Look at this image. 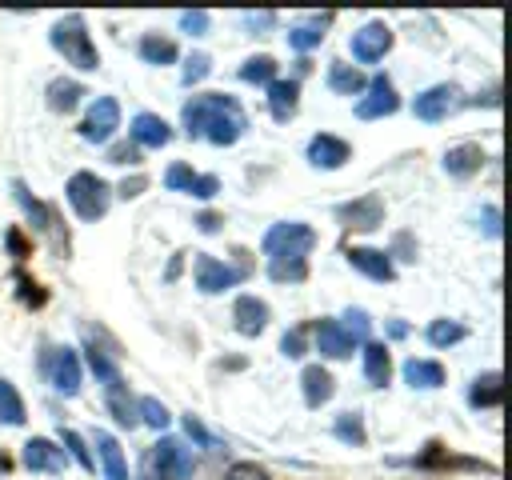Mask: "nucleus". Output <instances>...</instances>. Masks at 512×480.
I'll list each match as a JSON object with an SVG mask.
<instances>
[{
  "label": "nucleus",
  "mask_w": 512,
  "mask_h": 480,
  "mask_svg": "<svg viewBox=\"0 0 512 480\" xmlns=\"http://www.w3.org/2000/svg\"><path fill=\"white\" fill-rule=\"evenodd\" d=\"M180 120H184L188 136L212 140V144H220V148L236 144V140L244 136V128H248V116H244V108H240L232 96H224V92L192 96V100L184 104Z\"/></svg>",
  "instance_id": "obj_1"
},
{
  "label": "nucleus",
  "mask_w": 512,
  "mask_h": 480,
  "mask_svg": "<svg viewBox=\"0 0 512 480\" xmlns=\"http://www.w3.org/2000/svg\"><path fill=\"white\" fill-rule=\"evenodd\" d=\"M52 48H56L68 64H76V68H84V72H92V68L100 64V52H96V44H92V36H88V28H84L80 16H64V20L52 28Z\"/></svg>",
  "instance_id": "obj_2"
},
{
  "label": "nucleus",
  "mask_w": 512,
  "mask_h": 480,
  "mask_svg": "<svg viewBox=\"0 0 512 480\" xmlns=\"http://www.w3.org/2000/svg\"><path fill=\"white\" fill-rule=\"evenodd\" d=\"M64 196H68V204L80 220H100L108 212V184L96 172H76L64 184Z\"/></svg>",
  "instance_id": "obj_3"
},
{
  "label": "nucleus",
  "mask_w": 512,
  "mask_h": 480,
  "mask_svg": "<svg viewBox=\"0 0 512 480\" xmlns=\"http://www.w3.org/2000/svg\"><path fill=\"white\" fill-rule=\"evenodd\" d=\"M312 244H316V232H312L308 224H300V220L272 224V228L264 232V240H260V248L268 252V260H272V256H308Z\"/></svg>",
  "instance_id": "obj_4"
},
{
  "label": "nucleus",
  "mask_w": 512,
  "mask_h": 480,
  "mask_svg": "<svg viewBox=\"0 0 512 480\" xmlns=\"http://www.w3.org/2000/svg\"><path fill=\"white\" fill-rule=\"evenodd\" d=\"M48 384L64 396H76L80 392V360L72 348H44V360H40Z\"/></svg>",
  "instance_id": "obj_5"
},
{
  "label": "nucleus",
  "mask_w": 512,
  "mask_h": 480,
  "mask_svg": "<svg viewBox=\"0 0 512 480\" xmlns=\"http://www.w3.org/2000/svg\"><path fill=\"white\" fill-rule=\"evenodd\" d=\"M148 464L160 472V480H188V476H192V452H188L180 440H172V436H164V440L152 448Z\"/></svg>",
  "instance_id": "obj_6"
},
{
  "label": "nucleus",
  "mask_w": 512,
  "mask_h": 480,
  "mask_svg": "<svg viewBox=\"0 0 512 480\" xmlns=\"http://www.w3.org/2000/svg\"><path fill=\"white\" fill-rule=\"evenodd\" d=\"M116 128H120V104H116L112 96H100V100L88 108V116H84V124H80V136L92 140V144H104Z\"/></svg>",
  "instance_id": "obj_7"
},
{
  "label": "nucleus",
  "mask_w": 512,
  "mask_h": 480,
  "mask_svg": "<svg viewBox=\"0 0 512 480\" xmlns=\"http://www.w3.org/2000/svg\"><path fill=\"white\" fill-rule=\"evenodd\" d=\"M396 108H400V96H396L392 80L388 76H372L368 80V96L356 104V116L360 120H380V116H392Z\"/></svg>",
  "instance_id": "obj_8"
},
{
  "label": "nucleus",
  "mask_w": 512,
  "mask_h": 480,
  "mask_svg": "<svg viewBox=\"0 0 512 480\" xmlns=\"http://www.w3.org/2000/svg\"><path fill=\"white\" fill-rule=\"evenodd\" d=\"M456 96H460L456 84H432L428 92H420V96L412 100V112H416V120L436 124V120H444V116L456 108Z\"/></svg>",
  "instance_id": "obj_9"
},
{
  "label": "nucleus",
  "mask_w": 512,
  "mask_h": 480,
  "mask_svg": "<svg viewBox=\"0 0 512 480\" xmlns=\"http://www.w3.org/2000/svg\"><path fill=\"white\" fill-rule=\"evenodd\" d=\"M244 280V268H232V264H220L216 256H196V288L200 292H224L232 284Z\"/></svg>",
  "instance_id": "obj_10"
},
{
  "label": "nucleus",
  "mask_w": 512,
  "mask_h": 480,
  "mask_svg": "<svg viewBox=\"0 0 512 480\" xmlns=\"http://www.w3.org/2000/svg\"><path fill=\"white\" fill-rule=\"evenodd\" d=\"M388 48H392V28H388L384 20H372V24H364L360 32H352V56L364 60V64L380 60Z\"/></svg>",
  "instance_id": "obj_11"
},
{
  "label": "nucleus",
  "mask_w": 512,
  "mask_h": 480,
  "mask_svg": "<svg viewBox=\"0 0 512 480\" xmlns=\"http://www.w3.org/2000/svg\"><path fill=\"white\" fill-rule=\"evenodd\" d=\"M336 216H340L348 228L372 232V228H380V224H384V200H380L376 192H368V196H360V200H352V204H340V208H336Z\"/></svg>",
  "instance_id": "obj_12"
},
{
  "label": "nucleus",
  "mask_w": 512,
  "mask_h": 480,
  "mask_svg": "<svg viewBox=\"0 0 512 480\" xmlns=\"http://www.w3.org/2000/svg\"><path fill=\"white\" fill-rule=\"evenodd\" d=\"M348 156H352V148H348L340 136H328V132H320V136H312V140H308V160H312L316 168H324V172L340 168Z\"/></svg>",
  "instance_id": "obj_13"
},
{
  "label": "nucleus",
  "mask_w": 512,
  "mask_h": 480,
  "mask_svg": "<svg viewBox=\"0 0 512 480\" xmlns=\"http://www.w3.org/2000/svg\"><path fill=\"white\" fill-rule=\"evenodd\" d=\"M20 456H24V468H32V472H64V448H56L44 436H32Z\"/></svg>",
  "instance_id": "obj_14"
},
{
  "label": "nucleus",
  "mask_w": 512,
  "mask_h": 480,
  "mask_svg": "<svg viewBox=\"0 0 512 480\" xmlns=\"http://www.w3.org/2000/svg\"><path fill=\"white\" fill-rule=\"evenodd\" d=\"M348 264H352L356 272H364L368 280H380V284L396 280V268H392L388 252H376V248H348Z\"/></svg>",
  "instance_id": "obj_15"
},
{
  "label": "nucleus",
  "mask_w": 512,
  "mask_h": 480,
  "mask_svg": "<svg viewBox=\"0 0 512 480\" xmlns=\"http://www.w3.org/2000/svg\"><path fill=\"white\" fill-rule=\"evenodd\" d=\"M232 320H236V332L260 336V332L268 328V304L256 300V296H240V300L232 304Z\"/></svg>",
  "instance_id": "obj_16"
},
{
  "label": "nucleus",
  "mask_w": 512,
  "mask_h": 480,
  "mask_svg": "<svg viewBox=\"0 0 512 480\" xmlns=\"http://www.w3.org/2000/svg\"><path fill=\"white\" fill-rule=\"evenodd\" d=\"M484 168V148L480 144H456L444 152V172L464 180V176H476Z\"/></svg>",
  "instance_id": "obj_17"
},
{
  "label": "nucleus",
  "mask_w": 512,
  "mask_h": 480,
  "mask_svg": "<svg viewBox=\"0 0 512 480\" xmlns=\"http://www.w3.org/2000/svg\"><path fill=\"white\" fill-rule=\"evenodd\" d=\"M316 348H320L324 356H332V360H344L356 344H352V336L340 328V320H316Z\"/></svg>",
  "instance_id": "obj_18"
},
{
  "label": "nucleus",
  "mask_w": 512,
  "mask_h": 480,
  "mask_svg": "<svg viewBox=\"0 0 512 480\" xmlns=\"http://www.w3.org/2000/svg\"><path fill=\"white\" fill-rule=\"evenodd\" d=\"M300 384H304V404H308V408L328 404V400H332V392H336L332 372H328V368H320V364H308V368L300 372Z\"/></svg>",
  "instance_id": "obj_19"
},
{
  "label": "nucleus",
  "mask_w": 512,
  "mask_h": 480,
  "mask_svg": "<svg viewBox=\"0 0 512 480\" xmlns=\"http://www.w3.org/2000/svg\"><path fill=\"white\" fill-rule=\"evenodd\" d=\"M168 140H172V128H168L160 116L140 112V116L132 120V144H144V148H164Z\"/></svg>",
  "instance_id": "obj_20"
},
{
  "label": "nucleus",
  "mask_w": 512,
  "mask_h": 480,
  "mask_svg": "<svg viewBox=\"0 0 512 480\" xmlns=\"http://www.w3.org/2000/svg\"><path fill=\"white\" fill-rule=\"evenodd\" d=\"M296 96H300V84L296 80H272L268 84V108H272V120H292L296 116Z\"/></svg>",
  "instance_id": "obj_21"
},
{
  "label": "nucleus",
  "mask_w": 512,
  "mask_h": 480,
  "mask_svg": "<svg viewBox=\"0 0 512 480\" xmlns=\"http://www.w3.org/2000/svg\"><path fill=\"white\" fill-rule=\"evenodd\" d=\"M500 400H504V376L500 372H484V376L472 380V388H468L472 408H496Z\"/></svg>",
  "instance_id": "obj_22"
},
{
  "label": "nucleus",
  "mask_w": 512,
  "mask_h": 480,
  "mask_svg": "<svg viewBox=\"0 0 512 480\" xmlns=\"http://www.w3.org/2000/svg\"><path fill=\"white\" fill-rule=\"evenodd\" d=\"M104 400H108V412L124 424V428H132L140 416H136V404H132V396H128V388H124V380H112V384H104Z\"/></svg>",
  "instance_id": "obj_23"
},
{
  "label": "nucleus",
  "mask_w": 512,
  "mask_h": 480,
  "mask_svg": "<svg viewBox=\"0 0 512 480\" xmlns=\"http://www.w3.org/2000/svg\"><path fill=\"white\" fill-rule=\"evenodd\" d=\"M96 448H100V464H104V476L108 480H128V468H124V452L116 444L112 432H96Z\"/></svg>",
  "instance_id": "obj_24"
},
{
  "label": "nucleus",
  "mask_w": 512,
  "mask_h": 480,
  "mask_svg": "<svg viewBox=\"0 0 512 480\" xmlns=\"http://www.w3.org/2000/svg\"><path fill=\"white\" fill-rule=\"evenodd\" d=\"M364 376H368V384H376V388H384L388 384V376H392V360H388V348L384 344H364Z\"/></svg>",
  "instance_id": "obj_25"
},
{
  "label": "nucleus",
  "mask_w": 512,
  "mask_h": 480,
  "mask_svg": "<svg viewBox=\"0 0 512 480\" xmlns=\"http://www.w3.org/2000/svg\"><path fill=\"white\" fill-rule=\"evenodd\" d=\"M404 380L412 388H440L444 384V368L436 360H408L404 364Z\"/></svg>",
  "instance_id": "obj_26"
},
{
  "label": "nucleus",
  "mask_w": 512,
  "mask_h": 480,
  "mask_svg": "<svg viewBox=\"0 0 512 480\" xmlns=\"http://www.w3.org/2000/svg\"><path fill=\"white\" fill-rule=\"evenodd\" d=\"M328 20H332V16H316V20H308V24H296V28H288V44H292L296 52H308V48H316V44L324 40V28H328Z\"/></svg>",
  "instance_id": "obj_27"
},
{
  "label": "nucleus",
  "mask_w": 512,
  "mask_h": 480,
  "mask_svg": "<svg viewBox=\"0 0 512 480\" xmlns=\"http://www.w3.org/2000/svg\"><path fill=\"white\" fill-rule=\"evenodd\" d=\"M328 88L340 92V96H356V92L368 88V80H364L352 64H332V68H328Z\"/></svg>",
  "instance_id": "obj_28"
},
{
  "label": "nucleus",
  "mask_w": 512,
  "mask_h": 480,
  "mask_svg": "<svg viewBox=\"0 0 512 480\" xmlns=\"http://www.w3.org/2000/svg\"><path fill=\"white\" fill-rule=\"evenodd\" d=\"M80 96H84V88L76 80H52L48 84V108L52 112H72L80 104Z\"/></svg>",
  "instance_id": "obj_29"
},
{
  "label": "nucleus",
  "mask_w": 512,
  "mask_h": 480,
  "mask_svg": "<svg viewBox=\"0 0 512 480\" xmlns=\"http://www.w3.org/2000/svg\"><path fill=\"white\" fill-rule=\"evenodd\" d=\"M12 196H16V204L24 208V216L32 220V228H40V232H44V228L52 224V212H48V208H44V204H40V200L20 184V180H12Z\"/></svg>",
  "instance_id": "obj_30"
},
{
  "label": "nucleus",
  "mask_w": 512,
  "mask_h": 480,
  "mask_svg": "<svg viewBox=\"0 0 512 480\" xmlns=\"http://www.w3.org/2000/svg\"><path fill=\"white\" fill-rule=\"evenodd\" d=\"M140 56L148 64H172L176 60V44L168 36H160V32H148V36H140Z\"/></svg>",
  "instance_id": "obj_31"
},
{
  "label": "nucleus",
  "mask_w": 512,
  "mask_h": 480,
  "mask_svg": "<svg viewBox=\"0 0 512 480\" xmlns=\"http://www.w3.org/2000/svg\"><path fill=\"white\" fill-rule=\"evenodd\" d=\"M268 276L276 280V284H284V280H304L308 276V260L304 256H272L268 260Z\"/></svg>",
  "instance_id": "obj_32"
},
{
  "label": "nucleus",
  "mask_w": 512,
  "mask_h": 480,
  "mask_svg": "<svg viewBox=\"0 0 512 480\" xmlns=\"http://www.w3.org/2000/svg\"><path fill=\"white\" fill-rule=\"evenodd\" d=\"M0 420L4 424H24V400H20V392L12 388V380H4L0 376Z\"/></svg>",
  "instance_id": "obj_33"
},
{
  "label": "nucleus",
  "mask_w": 512,
  "mask_h": 480,
  "mask_svg": "<svg viewBox=\"0 0 512 480\" xmlns=\"http://www.w3.org/2000/svg\"><path fill=\"white\" fill-rule=\"evenodd\" d=\"M272 76H276V60L272 56H248L240 64V80H248V84H272Z\"/></svg>",
  "instance_id": "obj_34"
},
{
  "label": "nucleus",
  "mask_w": 512,
  "mask_h": 480,
  "mask_svg": "<svg viewBox=\"0 0 512 480\" xmlns=\"http://www.w3.org/2000/svg\"><path fill=\"white\" fill-rule=\"evenodd\" d=\"M456 340H464V324H456V320H432L428 324V344L432 348H448Z\"/></svg>",
  "instance_id": "obj_35"
},
{
  "label": "nucleus",
  "mask_w": 512,
  "mask_h": 480,
  "mask_svg": "<svg viewBox=\"0 0 512 480\" xmlns=\"http://www.w3.org/2000/svg\"><path fill=\"white\" fill-rule=\"evenodd\" d=\"M340 320H344L340 328H344V332L352 336V344H368V332H372V320H368V312H364V308H348V312H344Z\"/></svg>",
  "instance_id": "obj_36"
},
{
  "label": "nucleus",
  "mask_w": 512,
  "mask_h": 480,
  "mask_svg": "<svg viewBox=\"0 0 512 480\" xmlns=\"http://www.w3.org/2000/svg\"><path fill=\"white\" fill-rule=\"evenodd\" d=\"M88 364H92V372L104 380V384H112V380H120V372H116V364H112V356L104 352V348H96L92 344V336H88Z\"/></svg>",
  "instance_id": "obj_37"
},
{
  "label": "nucleus",
  "mask_w": 512,
  "mask_h": 480,
  "mask_svg": "<svg viewBox=\"0 0 512 480\" xmlns=\"http://www.w3.org/2000/svg\"><path fill=\"white\" fill-rule=\"evenodd\" d=\"M136 416H140L148 428H168V420H172V416H168V408H164L156 396H144V400L136 404Z\"/></svg>",
  "instance_id": "obj_38"
},
{
  "label": "nucleus",
  "mask_w": 512,
  "mask_h": 480,
  "mask_svg": "<svg viewBox=\"0 0 512 480\" xmlns=\"http://www.w3.org/2000/svg\"><path fill=\"white\" fill-rule=\"evenodd\" d=\"M208 72H212V56H204V52H192V56L184 60V72H180V80L192 88V84H200Z\"/></svg>",
  "instance_id": "obj_39"
},
{
  "label": "nucleus",
  "mask_w": 512,
  "mask_h": 480,
  "mask_svg": "<svg viewBox=\"0 0 512 480\" xmlns=\"http://www.w3.org/2000/svg\"><path fill=\"white\" fill-rule=\"evenodd\" d=\"M344 444H364V424H360V416L356 412H344L340 420H336V428H332Z\"/></svg>",
  "instance_id": "obj_40"
},
{
  "label": "nucleus",
  "mask_w": 512,
  "mask_h": 480,
  "mask_svg": "<svg viewBox=\"0 0 512 480\" xmlns=\"http://www.w3.org/2000/svg\"><path fill=\"white\" fill-rule=\"evenodd\" d=\"M192 180H196V172H192L188 164H172V168L164 172V184H168V188H176V192H188V188H192Z\"/></svg>",
  "instance_id": "obj_41"
},
{
  "label": "nucleus",
  "mask_w": 512,
  "mask_h": 480,
  "mask_svg": "<svg viewBox=\"0 0 512 480\" xmlns=\"http://www.w3.org/2000/svg\"><path fill=\"white\" fill-rule=\"evenodd\" d=\"M60 440H64V448H72V456L80 460V468H88V472L96 468V464H92V456H88V448H84V440H80L72 428H64V432H60Z\"/></svg>",
  "instance_id": "obj_42"
},
{
  "label": "nucleus",
  "mask_w": 512,
  "mask_h": 480,
  "mask_svg": "<svg viewBox=\"0 0 512 480\" xmlns=\"http://www.w3.org/2000/svg\"><path fill=\"white\" fill-rule=\"evenodd\" d=\"M224 480H272V476H268L260 464L240 460V464H232V468H228V476H224Z\"/></svg>",
  "instance_id": "obj_43"
},
{
  "label": "nucleus",
  "mask_w": 512,
  "mask_h": 480,
  "mask_svg": "<svg viewBox=\"0 0 512 480\" xmlns=\"http://www.w3.org/2000/svg\"><path fill=\"white\" fill-rule=\"evenodd\" d=\"M280 352L284 356H304V328H292V332H284V340H280Z\"/></svg>",
  "instance_id": "obj_44"
},
{
  "label": "nucleus",
  "mask_w": 512,
  "mask_h": 480,
  "mask_svg": "<svg viewBox=\"0 0 512 480\" xmlns=\"http://www.w3.org/2000/svg\"><path fill=\"white\" fill-rule=\"evenodd\" d=\"M184 428H188V436H192L196 444H204V448H212V444H216V440H212V432H208L192 412H184Z\"/></svg>",
  "instance_id": "obj_45"
},
{
  "label": "nucleus",
  "mask_w": 512,
  "mask_h": 480,
  "mask_svg": "<svg viewBox=\"0 0 512 480\" xmlns=\"http://www.w3.org/2000/svg\"><path fill=\"white\" fill-rule=\"evenodd\" d=\"M180 28L192 32V36H204V28H208V12H184V16H180Z\"/></svg>",
  "instance_id": "obj_46"
},
{
  "label": "nucleus",
  "mask_w": 512,
  "mask_h": 480,
  "mask_svg": "<svg viewBox=\"0 0 512 480\" xmlns=\"http://www.w3.org/2000/svg\"><path fill=\"white\" fill-rule=\"evenodd\" d=\"M276 24V12H244V28L248 32H264Z\"/></svg>",
  "instance_id": "obj_47"
},
{
  "label": "nucleus",
  "mask_w": 512,
  "mask_h": 480,
  "mask_svg": "<svg viewBox=\"0 0 512 480\" xmlns=\"http://www.w3.org/2000/svg\"><path fill=\"white\" fill-rule=\"evenodd\" d=\"M188 192H192V196H200V200H208V196H216V192H220V180H216V176H196Z\"/></svg>",
  "instance_id": "obj_48"
},
{
  "label": "nucleus",
  "mask_w": 512,
  "mask_h": 480,
  "mask_svg": "<svg viewBox=\"0 0 512 480\" xmlns=\"http://www.w3.org/2000/svg\"><path fill=\"white\" fill-rule=\"evenodd\" d=\"M108 160L112 164H132L136 160V144H112L108 148Z\"/></svg>",
  "instance_id": "obj_49"
},
{
  "label": "nucleus",
  "mask_w": 512,
  "mask_h": 480,
  "mask_svg": "<svg viewBox=\"0 0 512 480\" xmlns=\"http://www.w3.org/2000/svg\"><path fill=\"white\" fill-rule=\"evenodd\" d=\"M480 216H484V232H488V236H500V208H496V204H488Z\"/></svg>",
  "instance_id": "obj_50"
},
{
  "label": "nucleus",
  "mask_w": 512,
  "mask_h": 480,
  "mask_svg": "<svg viewBox=\"0 0 512 480\" xmlns=\"http://www.w3.org/2000/svg\"><path fill=\"white\" fill-rule=\"evenodd\" d=\"M196 224H200V232H216V228H220V216H216V212H204Z\"/></svg>",
  "instance_id": "obj_51"
},
{
  "label": "nucleus",
  "mask_w": 512,
  "mask_h": 480,
  "mask_svg": "<svg viewBox=\"0 0 512 480\" xmlns=\"http://www.w3.org/2000/svg\"><path fill=\"white\" fill-rule=\"evenodd\" d=\"M140 188H144V180H140V176H136V180H132V184H128V180H124V184H120V196H136V192H140Z\"/></svg>",
  "instance_id": "obj_52"
},
{
  "label": "nucleus",
  "mask_w": 512,
  "mask_h": 480,
  "mask_svg": "<svg viewBox=\"0 0 512 480\" xmlns=\"http://www.w3.org/2000/svg\"><path fill=\"white\" fill-rule=\"evenodd\" d=\"M8 248L16 252V256H24L28 248H24V240H20V232H8Z\"/></svg>",
  "instance_id": "obj_53"
},
{
  "label": "nucleus",
  "mask_w": 512,
  "mask_h": 480,
  "mask_svg": "<svg viewBox=\"0 0 512 480\" xmlns=\"http://www.w3.org/2000/svg\"><path fill=\"white\" fill-rule=\"evenodd\" d=\"M388 332H392V336H404V332H408V324H400V320H392V324H388Z\"/></svg>",
  "instance_id": "obj_54"
},
{
  "label": "nucleus",
  "mask_w": 512,
  "mask_h": 480,
  "mask_svg": "<svg viewBox=\"0 0 512 480\" xmlns=\"http://www.w3.org/2000/svg\"><path fill=\"white\" fill-rule=\"evenodd\" d=\"M144 480H148V476H144Z\"/></svg>",
  "instance_id": "obj_55"
}]
</instances>
